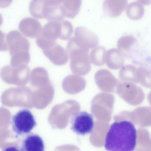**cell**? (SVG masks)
I'll use <instances>...</instances> for the list:
<instances>
[{"mask_svg": "<svg viewBox=\"0 0 151 151\" xmlns=\"http://www.w3.org/2000/svg\"><path fill=\"white\" fill-rule=\"evenodd\" d=\"M150 3L149 1L137 0L129 4L127 6L126 13L127 17L133 20H137L143 16L145 9L143 5Z\"/></svg>", "mask_w": 151, "mask_h": 151, "instance_id": "obj_12", "label": "cell"}, {"mask_svg": "<svg viewBox=\"0 0 151 151\" xmlns=\"http://www.w3.org/2000/svg\"><path fill=\"white\" fill-rule=\"evenodd\" d=\"M82 1L81 0H62L61 11L64 17L73 18L79 13Z\"/></svg>", "mask_w": 151, "mask_h": 151, "instance_id": "obj_13", "label": "cell"}, {"mask_svg": "<svg viewBox=\"0 0 151 151\" xmlns=\"http://www.w3.org/2000/svg\"><path fill=\"white\" fill-rule=\"evenodd\" d=\"M63 40L62 25L61 21H50L42 28L40 35L36 40L38 46L42 50L50 47L58 39Z\"/></svg>", "mask_w": 151, "mask_h": 151, "instance_id": "obj_4", "label": "cell"}, {"mask_svg": "<svg viewBox=\"0 0 151 151\" xmlns=\"http://www.w3.org/2000/svg\"><path fill=\"white\" fill-rule=\"evenodd\" d=\"M1 151H20L17 147L11 146L4 149Z\"/></svg>", "mask_w": 151, "mask_h": 151, "instance_id": "obj_18", "label": "cell"}, {"mask_svg": "<svg viewBox=\"0 0 151 151\" xmlns=\"http://www.w3.org/2000/svg\"><path fill=\"white\" fill-rule=\"evenodd\" d=\"M71 129L76 134L84 135L91 133L94 127L93 115L85 111L76 112L70 118Z\"/></svg>", "mask_w": 151, "mask_h": 151, "instance_id": "obj_6", "label": "cell"}, {"mask_svg": "<svg viewBox=\"0 0 151 151\" xmlns=\"http://www.w3.org/2000/svg\"><path fill=\"white\" fill-rule=\"evenodd\" d=\"M127 3L126 0H105L103 3V10L107 16L116 17L125 10Z\"/></svg>", "mask_w": 151, "mask_h": 151, "instance_id": "obj_10", "label": "cell"}, {"mask_svg": "<svg viewBox=\"0 0 151 151\" xmlns=\"http://www.w3.org/2000/svg\"><path fill=\"white\" fill-rule=\"evenodd\" d=\"M136 42V38L132 35L123 36L117 41V49L123 54H125L130 52Z\"/></svg>", "mask_w": 151, "mask_h": 151, "instance_id": "obj_15", "label": "cell"}, {"mask_svg": "<svg viewBox=\"0 0 151 151\" xmlns=\"http://www.w3.org/2000/svg\"><path fill=\"white\" fill-rule=\"evenodd\" d=\"M6 40L11 56L12 66L18 67L27 63L30 59V44L28 40L16 30L9 32L6 35Z\"/></svg>", "mask_w": 151, "mask_h": 151, "instance_id": "obj_2", "label": "cell"}, {"mask_svg": "<svg viewBox=\"0 0 151 151\" xmlns=\"http://www.w3.org/2000/svg\"><path fill=\"white\" fill-rule=\"evenodd\" d=\"M44 55L55 64L60 65L68 60V55L65 49L56 42L49 48L43 50Z\"/></svg>", "mask_w": 151, "mask_h": 151, "instance_id": "obj_9", "label": "cell"}, {"mask_svg": "<svg viewBox=\"0 0 151 151\" xmlns=\"http://www.w3.org/2000/svg\"><path fill=\"white\" fill-rule=\"evenodd\" d=\"M8 49L5 34L0 30V51H4Z\"/></svg>", "mask_w": 151, "mask_h": 151, "instance_id": "obj_17", "label": "cell"}, {"mask_svg": "<svg viewBox=\"0 0 151 151\" xmlns=\"http://www.w3.org/2000/svg\"><path fill=\"white\" fill-rule=\"evenodd\" d=\"M3 22L2 17L1 14L0 13V26L2 24Z\"/></svg>", "mask_w": 151, "mask_h": 151, "instance_id": "obj_19", "label": "cell"}, {"mask_svg": "<svg viewBox=\"0 0 151 151\" xmlns=\"http://www.w3.org/2000/svg\"><path fill=\"white\" fill-rule=\"evenodd\" d=\"M124 55L118 49L113 48L106 52L105 59L109 66L111 67H118L124 64Z\"/></svg>", "mask_w": 151, "mask_h": 151, "instance_id": "obj_14", "label": "cell"}, {"mask_svg": "<svg viewBox=\"0 0 151 151\" xmlns=\"http://www.w3.org/2000/svg\"><path fill=\"white\" fill-rule=\"evenodd\" d=\"M19 28L25 36L32 38H37L41 34L42 27L37 19L27 17L22 19L19 24Z\"/></svg>", "mask_w": 151, "mask_h": 151, "instance_id": "obj_8", "label": "cell"}, {"mask_svg": "<svg viewBox=\"0 0 151 151\" xmlns=\"http://www.w3.org/2000/svg\"><path fill=\"white\" fill-rule=\"evenodd\" d=\"M106 52L105 48L101 45L94 47L89 54V58L95 65H101L104 63Z\"/></svg>", "mask_w": 151, "mask_h": 151, "instance_id": "obj_16", "label": "cell"}, {"mask_svg": "<svg viewBox=\"0 0 151 151\" xmlns=\"http://www.w3.org/2000/svg\"><path fill=\"white\" fill-rule=\"evenodd\" d=\"M136 139L137 131L132 122H115L107 133L105 147L108 151H133Z\"/></svg>", "mask_w": 151, "mask_h": 151, "instance_id": "obj_1", "label": "cell"}, {"mask_svg": "<svg viewBox=\"0 0 151 151\" xmlns=\"http://www.w3.org/2000/svg\"><path fill=\"white\" fill-rule=\"evenodd\" d=\"M20 151H45L42 139L38 135L31 133L27 135L22 141Z\"/></svg>", "mask_w": 151, "mask_h": 151, "instance_id": "obj_11", "label": "cell"}, {"mask_svg": "<svg viewBox=\"0 0 151 151\" xmlns=\"http://www.w3.org/2000/svg\"><path fill=\"white\" fill-rule=\"evenodd\" d=\"M73 40L78 47L89 50L98 45L99 38L91 29L83 26L77 27L74 31Z\"/></svg>", "mask_w": 151, "mask_h": 151, "instance_id": "obj_7", "label": "cell"}, {"mask_svg": "<svg viewBox=\"0 0 151 151\" xmlns=\"http://www.w3.org/2000/svg\"><path fill=\"white\" fill-rule=\"evenodd\" d=\"M11 124L13 131L19 135L29 133L37 125L34 116L27 109L20 110L14 115Z\"/></svg>", "mask_w": 151, "mask_h": 151, "instance_id": "obj_5", "label": "cell"}, {"mask_svg": "<svg viewBox=\"0 0 151 151\" xmlns=\"http://www.w3.org/2000/svg\"><path fill=\"white\" fill-rule=\"evenodd\" d=\"M62 0H32L29 5L31 14L38 19L61 21L64 17L61 11Z\"/></svg>", "mask_w": 151, "mask_h": 151, "instance_id": "obj_3", "label": "cell"}]
</instances>
